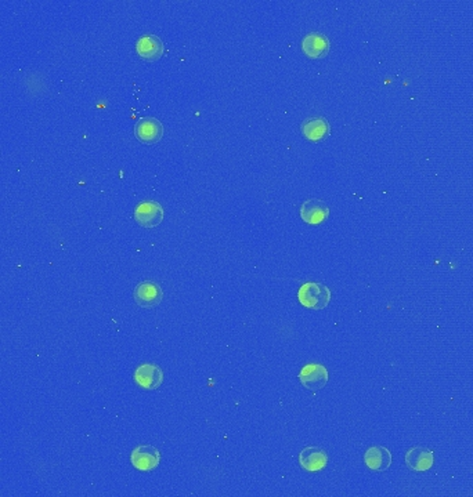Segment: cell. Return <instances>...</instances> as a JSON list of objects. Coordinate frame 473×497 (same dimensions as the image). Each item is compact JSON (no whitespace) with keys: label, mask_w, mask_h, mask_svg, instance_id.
<instances>
[{"label":"cell","mask_w":473,"mask_h":497,"mask_svg":"<svg viewBox=\"0 0 473 497\" xmlns=\"http://www.w3.org/2000/svg\"><path fill=\"white\" fill-rule=\"evenodd\" d=\"M299 465L309 472H318L328 465V453L318 446H308L299 453Z\"/></svg>","instance_id":"obj_10"},{"label":"cell","mask_w":473,"mask_h":497,"mask_svg":"<svg viewBox=\"0 0 473 497\" xmlns=\"http://www.w3.org/2000/svg\"><path fill=\"white\" fill-rule=\"evenodd\" d=\"M130 460L133 467L139 471H151L159 465L160 453L157 448L151 445H140L133 449Z\"/></svg>","instance_id":"obj_5"},{"label":"cell","mask_w":473,"mask_h":497,"mask_svg":"<svg viewBox=\"0 0 473 497\" xmlns=\"http://www.w3.org/2000/svg\"><path fill=\"white\" fill-rule=\"evenodd\" d=\"M134 381L144 390H157L163 383V372L156 364H143L134 372Z\"/></svg>","instance_id":"obj_8"},{"label":"cell","mask_w":473,"mask_h":497,"mask_svg":"<svg viewBox=\"0 0 473 497\" xmlns=\"http://www.w3.org/2000/svg\"><path fill=\"white\" fill-rule=\"evenodd\" d=\"M393 457L387 448L383 446H373L364 453V463L374 472L387 471L392 466Z\"/></svg>","instance_id":"obj_13"},{"label":"cell","mask_w":473,"mask_h":497,"mask_svg":"<svg viewBox=\"0 0 473 497\" xmlns=\"http://www.w3.org/2000/svg\"><path fill=\"white\" fill-rule=\"evenodd\" d=\"M300 130L309 141L318 143L329 136L331 126L327 119H324L321 116H312V118H308L302 122Z\"/></svg>","instance_id":"obj_14"},{"label":"cell","mask_w":473,"mask_h":497,"mask_svg":"<svg viewBox=\"0 0 473 497\" xmlns=\"http://www.w3.org/2000/svg\"><path fill=\"white\" fill-rule=\"evenodd\" d=\"M133 297L139 307L153 309V307H157L158 304H160L163 299V293L160 286H158L157 283L151 280H146L136 286Z\"/></svg>","instance_id":"obj_3"},{"label":"cell","mask_w":473,"mask_h":497,"mask_svg":"<svg viewBox=\"0 0 473 497\" xmlns=\"http://www.w3.org/2000/svg\"><path fill=\"white\" fill-rule=\"evenodd\" d=\"M328 380H329V374L327 368L320 364H309L303 366L299 373L300 384L313 393L322 390L327 385Z\"/></svg>","instance_id":"obj_2"},{"label":"cell","mask_w":473,"mask_h":497,"mask_svg":"<svg viewBox=\"0 0 473 497\" xmlns=\"http://www.w3.org/2000/svg\"><path fill=\"white\" fill-rule=\"evenodd\" d=\"M435 463V453L425 446H414L406 453V465L416 471L424 472L431 469Z\"/></svg>","instance_id":"obj_9"},{"label":"cell","mask_w":473,"mask_h":497,"mask_svg":"<svg viewBox=\"0 0 473 497\" xmlns=\"http://www.w3.org/2000/svg\"><path fill=\"white\" fill-rule=\"evenodd\" d=\"M134 136L144 144H156L163 136V126L156 118H141L134 126Z\"/></svg>","instance_id":"obj_6"},{"label":"cell","mask_w":473,"mask_h":497,"mask_svg":"<svg viewBox=\"0 0 473 497\" xmlns=\"http://www.w3.org/2000/svg\"><path fill=\"white\" fill-rule=\"evenodd\" d=\"M302 50L309 59H324L329 54L331 43L325 35L313 32L303 37Z\"/></svg>","instance_id":"obj_7"},{"label":"cell","mask_w":473,"mask_h":497,"mask_svg":"<svg viewBox=\"0 0 473 497\" xmlns=\"http://www.w3.org/2000/svg\"><path fill=\"white\" fill-rule=\"evenodd\" d=\"M163 42L156 35H144L136 43L137 54L147 61H157L163 56Z\"/></svg>","instance_id":"obj_11"},{"label":"cell","mask_w":473,"mask_h":497,"mask_svg":"<svg viewBox=\"0 0 473 497\" xmlns=\"http://www.w3.org/2000/svg\"><path fill=\"white\" fill-rule=\"evenodd\" d=\"M163 208L154 200H146L134 209V220L144 228H154L163 221Z\"/></svg>","instance_id":"obj_4"},{"label":"cell","mask_w":473,"mask_h":497,"mask_svg":"<svg viewBox=\"0 0 473 497\" xmlns=\"http://www.w3.org/2000/svg\"><path fill=\"white\" fill-rule=\"evenodd\" d=\"M298 300L309 310H322L331 301V290L324 283L308 282L300 286Z\"/></svg>","instance_id":"obj_1"},{"label":"cell","mask_w":473,"mask_h":497,"mask_svg":"<svg viewBox=\"0 0 473 497\" xmlns=\"http://www.w3.org/2000/svg\"><path fill=\"white\" fill-rule=\"evenodd\" d=\"M300 217L310 225L321 224L329 217V208L324 200L309 199L300 206Z\"/></svg>","instance_id":"obj_12"}]
</instances>
